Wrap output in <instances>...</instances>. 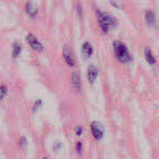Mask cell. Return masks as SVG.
Segmentation results:
<instances>
[{
    "mask_svg": "<svg viewBox=\"0 0 159 159\" xmlns=\"http://www.w3.org/2000/svg\"><path fill=\"white\" fill-rule=\"evenodd\" d=\"M112 48L115 57L117 58V60L120 63L128 64L130 62H132V56H131L126 45L123 44L121 40H115L112 44Z\"/></svg>",
    "mask_w": 159,
    "mask_h": 159,
    "instance_id": "cell-1",
    "label": "cell"
},
{
    "mask_svg": "<svg viewBox=\"0 0 159 159\" xmlns=\"http://www.w3.org/2000/svg\"><path fill=\"white\" fill-rule=\"evenodd\" d=\"M96 14H97V20L98 23H99L100 30L105 34H108L112 27L117 26V20L109 13L102 11L100 9H97L96 10Z\"/></svg>",
    "mask_w": 159,
    "mask_h": 159,
    "instance_id": "cell-2",
    "label": "cell"
},
{
    "mask_svg": "<svg viewBox=\"0 0 159 159\" xmlns=\"http://www.w3.org/2000/svg\"><path fill=\"white\" fill-rule=\"evenodd\" d=\"M26 42H27V44L30 45V47H31L33 50L37 51V52H42V51L44 50V46H43V44L40 43V40L38 39V38L36 37L33 33L27 34Z\"/></svg>",
    "mask_w": 159,
    "mask_h": 159,
    "instance_id": "cell-3",
    "label": "cell"
},
{
    "mask_svg": "<svg viewBox=\"0 0 159 159\" xmlns=\"http://www.w3.org/2000/svg\"><path fill=\"white\" fill-rule=\"evenodd\" d=\"M91 132L94 139H97V141H99V139H102L104 137V128L97 121H93L91 123Z\"/></svg>",
    "mask_w": 159,
    "mask_h": 159,
    "instance_id": "cell-4",
    "label": "cell"
},
{
    "mask_svg": "<svg viewBox=\"0 0 159 159\" xmlns=\"http://www.w3.org/2000/svg\"><path fill=\"white\" fill-rule=\"evenodd\" d=\"M63 59L69 66H75L74 53H73L72 49L69 48V47H64L63 48Z\"/></svg>",
    "mask_w": 159,
    "mask_h": 159,
    "instance_id": "cell-5",
    "label": "cell"
},
{
    "mask_svg": "<svg viewBox=\"0 0 159 159\" xmlns=\"http://www.w3.org/2000/svg\"><path fill=\"white\" fill-rule=\"evenodd\" d=\"M86 76H87V81L89 82V84L93 85L95 83V81L97 80L98 76V70L94 64H91V66L87 68V72H86Z\"/></svg>",
    "mask_w": 159,
    "mask_h": 159,
    "instance_id": "cell-6",
    "label": "cell"
},
{
    "mask_svg": "<svg viewBox=\"0 0 159 159\" xmlns=\"http://www.w3.org/2000/svg\"><path fill=\"white\" fill-rule=\"evenodd\" d=\"M71 83H72L73 87H74L76 91H81L82 89V81H81V75L79 72H73L71 75Z\"/></svg>",
    "mask_w": 159,
    "mask_h": 159,
    "instance_id": "cell-7",
    "label": "cell"
},
{
    "mask_svg": "<svg viewBox=\"0 0 159 159\" xmlns=\"http://www.w3.org/2000/svg\"><path fill=\"white\" fill-rule=\"evenodd\" d=\"M25 11L31 19H35L38 16V9L33 2H27L25 5Z\"/></svg>",
    "mask_w": 159,
    "mask_h": 159,
    "instance_id": "cell-8",
    "label": "cell"
},
{
    "mask_svg": "<svg viewBox=\"0 0 159 159\" xmlns=\"http://www.w3.org/2000/svg\"><path fill=\"white\" fill-rule=\"evenodd\" d=\"M145 21L148 26H155L156 25V14L152 10H147L145 12Z\"/></svg>",
    "mask_w": 159,
    "mask_h": 159,
    "instance_id": "cell-9",
    "label": "cell"
},
{
    "mask_svg": "<svg viewBox=\"0 0 159 159\" xmlns=\"http://www.w3.org/2000/svg\"><path fill=\"white\" fill-rule=\"evenodd\" d=\"M94 52V48L92 46L91 43L89 42H85L84 44L82 45V53L85 58H89Z\"/></svg>",
    "mask_w": 159,
    "mask_h": 159,
    "instance_id": "cell-10",
    "label": "cell"
},
{
    "mask_svg": "<svg viewBox=\"0 0 159 159\" xmlns=\"http://www.w3.org/2000/svg\"><path fill=\"white\" fill-rule=\"evenodd\" d=\"M144 56H145L146 61H147L149 64L154 66V64L156 63V58H155L154 53H152V51L150 50L149 48H145V49H144Z\"/></svg>",
    "mask_w": 159,
    "mask_h": 159,
    "instance_id": "cell-11",
    "label": "cell"
},
{
    "mask_svg": "<svg viewBox=\"0 0 159 159\" xmlns=\"http://www.w3.org/2000/svg\"><path fill=\"white\" fill-rule=\"evenodd\" d=\"M21 51H22V45L18 42H14L13 45H12V51H11L12 58H13V59H16V58L20 56Z\"/></svg>",
    "mask_w": 159,
    "mask_h": 159,
    "instance_id": "cell-12",
    "label": "cell"
},
{
    "mask_svg": "<svg viewBox=\"0 0 159 159\" xmlns=\"http://www.w3.org/2000/svg\"><path fill=\"white\" fill-rule=\"evenodd\" d=\"M8 95V89L6 85H0V100H2Z\"/></svg>",
    "mask_w": 159,
    "mask_h": 159,
    "instance_id": "cell-13",
    "label": "cell"
},
{
    "mask_svg": "<svg viewBox=\"0 0 159 159\" xmlns=\"http://www.w3.org/2000/svg\"><path fill=\"white\" fill-rule=\"evenodd\" d=\"M42 106H43V102L40 99H37L36 102H34V104H33V112H37Z\"/></svg>",
    "mask_w": 159,
    "mask_h": 159,
    "instance_id": "cell-14",
    "label": "cell"
},
{
    "mask_svg": "<svg viewBox=\"0 0 159 159\" xmlns=\"http://www.w3.org/2000/svg\"><path fill=\"white\" fill-rule=\"evenodd\" d=\"M76 13L79 19H82L83 18V8L81 6V3H77L76 5Z\"/></svg>",
    "mask_w": 159,
    "mask_h": 159,
    "instance_id": "cell-15",
    "label": "cell"
},
{
    "mask_svg": "<svg viewBox=\"0 0 159 159\" xmlns=\"http://www.w3.org/2000/svg\"><path fill=\"white\" fill-rule=\"evenodd\" d=\"M75 134H76L77 136H81V135L83 134V128L82 126L77 125L76 128H75Z\"/></svg>",
    "mask_w": 159,
    "mask_h": 159,
    "instance_id": "cell-16",
    "label": "cell"
},
{
    "mask_svg": "<svg viewBox=\"0 0 159 159\" xmlns=\"http://www.w3.org/2000/svg\"><path fill=\"white\" fill-rule=\"evenodd\" d=\"M82 148H83L82 143H81V142H77V143H76V152H77V154H81V152H82Z\"/></svg>",
    "mask_w": 159,
    "mask_h": 159,
    "instance_id": "cell-17",
    "label": "cell"
},
{
    "mask_svg": "<svg viewBox=\"0 0 159 159\" xmlns=\"http://www.w3.org/2000/svg\"><path fill=\"white\" fill-rule=\"evenodd\" d=\"M20 145L22 146V147H24V146L26 145V139H25V137H21V139H20Z\"/></svg>",
    "mask_w": 159,
    "mask_h": 159,
    "instance_id": "cell-18",
    "label": "cell"
},
{
    "mask_svg": "<svg viewBox=\"0 0 159 159\" xmlns=\"http://www.w3.org/2000/svg\"><path fill=\"white\" fill-rule=\"evenodd\" d=\"M43 159H48V158H43Z\"/></svg>",
    "mask_w": 159,
    "mask_h": 159,
    "instance_id": "cell-19",
    "label": "cell"
}]
</instances>
